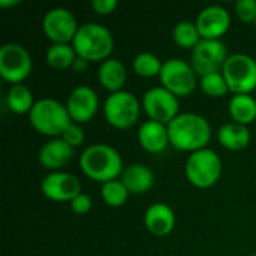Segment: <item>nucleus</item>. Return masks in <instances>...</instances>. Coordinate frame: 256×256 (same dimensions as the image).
<instances>
[{"instance_id":"obj_1","label":"nucleus","mask_w":256,"mask_h":256,"mask_svg":"<svg viewBox=\"0 0 256 256\" xmlns=\"http://www.w3.org/2000/svg\"><path fill=\"white\" fill-rule=\"evenodd\" d=\"M170 144L182 152H198L207 148L212 140L208 120L195 112H182L168 124Z\"/></svg>"},{"instance_id":"obj_2","label":"nucleus","mask_w":256,"mask_h":256,"mask_svg":"<svg viewBox=\"0 0 256 256\" xmlns=\"http://www.w3.org/2000/svg\"><path fill=\"white\" fill-rule=\"evenodd\" d=\"M80 168L88 178L102 184L117 180L124 170L120 153L108 144L88 146L80 156Z\"/></svg>"},{"instance_id":"obj_3","label":"nucleus","mask_w":256,"mask_h":256,"mask_svg":"<svg viewBox=\"0 0 256 256\" xmlns=\"http://www.w3.org/2000/svg\"><path fill=\"white\" fill-rule=\"evenodd\" d=\"M72 46L78 57H82L87 62H105L110 58V54L114 48V38L111 32L96 22H86L80 26Z\"/></svg>"},{"instance_id":"obj_4","label":"nucleus","mask_w":256,"mask_h":256,"mask_svg":"<svg viewBox=\"0 0 256 256\" xmlns=\"http://www.w3.org/2000/svg\"><path fill=\"white\" fill-rule=\"evenodd\" d=\"M28 120L36 132L52 138H60L72 123L66 105L51 98L36 100L28 112Z\"/></svg>"},{"instance_id":"obj_5","label":"nucleus","mask_w":256,"mask_h":256,"mask_svg":"<svg viewBox=\"0 0 256 256\" xmlns=\"http://www.w3.org/2000/svg\"><path fill=\"white\" fill-rule=\"evenodd\" d=\"M184 171L188 180L194 186L207 189L218 183L222 174V162L214 150L202 148L190 153L186 160Z\"/></svg>"},{"instance_id":"obj_6","label":"nucleus","mask_w":256,"mask_h":256,"mask_svg":"<svg viewBox=\"0 0 256 256\" xmlns=\"http://www.w3.org/2000/svg\"><path fill=\"white\" fill-rule=\"evenodd\" d=\"M222 74L234 94H250L256 88V60L249 54H231Z\"/></svg>"},{"instance_id":"obj_7","label":"nucleus","mask_w":256,"mask_h":256,"mask_svg":"<svg viewBox=\"0 0 256 256\" xmlns=\"http://www.w3.org/2000/svg\"><path fill=\"white\" fill-rule=\"evenodd\" d=\"M141 112V105L134 93L120 90L111 93L104 104V116L105 120L117 129H129L132 128Z\"/></svg>"},{"instance_id":"obj_8","label":"nucleus","mask_w":256,"mask_h":256,"mask_svg":"<svg viewBox=\"0 0 256 256\" xmlns=\"http://www.w3.org/2000/svg\"><path fill=\"white\" fill-rule=\"evenodd\" d=\"M159 78L162 87L170 90L177 98L189 96L196 87V74L192 64L177 57L164 62Z\"/></svg>"},{"instance_id":"obj_9","label":"nucleus","mask_w":256,"mask_h":256,"mask_svg":"<svg viewBox=\"0 0 256 256\" xmlns=\"http://www.w3.org/2000/svg\"><path fill=\"white\" fill-rule=\"evenodd\" d=\"M30 52L20 44H4L0 48V75L4 81L21 84L32 72Z\"/></svg>"},{"instance_id":"obj_10","label":"nucleus","mask_w":256,"mask_h":256,"mask_svg":"<svg viewBox=\"0 0 256 256\" xmlns=\"http://www.w3.org/2000/svg\"><path fill=\"white\" fill-rule=\"evenodd\" d=\"M228 48L220 39H202L192 50V68L196 75L222 72L228 60Z\"/></svg>"},{"instance_id":"obj_11","label":"nucleus","mask_w":256,"mask_h":256,"mask_svg":"<svg viewBox=\"0 0 256 256\" xmlns=\"http://www.w3.org/2000/svg\"><path fill=\"white\" fill-rule=\"evenodd\" d=\"M142 108L150 120L170 124L178 116V98L165 87H153L142 98Z\"/></svg>"},{"instance_id":"obj_12","label":"nucleus","mask_w":256,"mask_h":256,"mask_svg":"<svg viewBox=\"0 0 256 256\" xmlns=\"http://www.w3.org/2000/svg\"><path fill=\"white\" fill-rule=\"evenodd\" d=\"M42 28L45 36L52 44H69L74 40L80 26L75 15L66 8L50 9L42 20Z\"/></svg>"},{"instance_id":"obj_13","label":"nucleus","mask_w":256,"mask_h":256,"mask_svg":"<svg viewBox=\"0 0 256 256\" xmlns=\"http://www.w3.org/2000/svg\"><path fill=\"white\" fill-rule=\"evenodd\" d=\"M40 190L44 196L51 201L70 202L75 196L81 194V183L74 174L63 171H51L42 178Z\"/></svg>"},{"instance_id":"obj_14","label":"nucleus","mask_w":256,"mask_h":256,"mask_svg":"<svg viewBox=\"0 0 256 256\" xmlns=\"http://www.w3.org/2000/svg\"><path fill=\"white\" fill-rule=\"evenodd\" d=\"M66 108L74 123H88L99 108L98 93L90 86H78L70 92Z\"/></svg>"},{"instance_id":"obj_15","label":"nucleus","mask_w":256,"mask_h":256,"mask_svg":"<svg viewBox=\"0 0 256 256\" xmlns=\"http://www.w3.org/2000/svg\"><path fill=\"white\" fill-rule=\"evenodd\" d=\"M195 22L202 39H220L231 26V15L224 6L212 4L198 14Z\"/></svg>"},{"instance_id":"obj_16","label":"nucleus","mask_w":256,"mask_h":256,"mask_svg":"<svg viewBox=\"0 0 256 256\" xmlns=\"http://www.w3.org/2000/svg\"><path fill=\"white\" fill-rule=\"evenodd\" d=\"M146 228L156 237H165L172 232L176 226V214L164 202L152 204L144 214Z\"/></svg>"},{"instance_id":"obj_17","label":"nucleus","mask_w":256,"mask_h":256,"mask_svg":"<svg viewBox=\"0 0 256 256\" xmlns=\"http://www.w3.org/2000/svg\"><path fill=\"white\" fill-rule=\"evenodd\" d=\"M74 148L62 138H52L45 142L39 150V162L44 168L57 171L70 162Z\"/></svg>"},{"instance_id":"obj_18","label":"nucleus","mask_w":256,"mask_h":256,"mask_svg":"<svg viewBox=\"0 0 256 256\" xmlns=\"http://www.w3.org/2000/svg\"><path fill=\"white\" fill-rule=\"evenodd\" d=\"M138 142L148 153H162L170 144L168 126L154 120H147L140 126Z\"/></svg>"},{"instance_id":"obj_19","label":"nucleus","mask_w":256,"mask_h":256,"mask_svg":"<svg viewBox=\"0 0 256 256\" xmlns=\"http://www.w3.org/2000/svg\"><path fill=\"white\" fill-rule=\"evenodd\" d=\"M120 180L126 186L129 194L141 195L153 188L154 172L144 164H132L123 170Z\"/></svg>"},{"instance_id":"obj_20","label":"nucleus","mask_w":256,"mask_h":256,"mask_svg":"<svg viewBox=\"0 0 256 256\" xmlns=\"http://www.w3.org/2000/svg\"><path fill=\"white\" fill-rule=\"evenodd\" d=\"M98 78L102 87L111 93L120 92L126 82V68L118 58H106L100 63L98 70Z\"/></svg>"},{"instance_id":"obj_21","label":"nucleus","mask_w":256,"mask_h":256,"mask_svg":"<svg viewBox=\"0 0 256 256\" xmlns=\"http://www.w3.org/2000/svg\"><path fill=\"white\" fill-rule=\"evenodd\" d=\"M250 132L248 129V126L236 123V122H230L225 123L224 126H220V129L218 130V140L219 142L232 152L237 150H243L250 144Z\"/></svg>"},{"instance_id":"obj_22","label":"nucleus","mask_w":256,"mask_h":256,"mask_svg":"<svg viewBox=\"0 0 256 256\" xmlns=\"http://www.w3.org/2000/svg\"><path fill=\"white\" fill-rule=\"evenodd\" d=\"M230 114L236 123L250 124L256 120V99L252 94H234L230 100Z\"/></svg>"},{"instance_id":"obj_23","label":"nucleus","mask_w":256,"mask_h":256,"mask_svg":"<svg viewBox=\"0 0 256 256\" xmlns=\"http://www.w3.org/2000/svg\"><path fill=\"white\" fill-rule=\"evenodd\" d=\"M6 104H8V108L15 114H28L36 102L27 86L14 84L8 90Z\"/></svg>"},{"instance_id":"obj_24","label":"nucleus","mask_w":256,"mask_h":256,"mask_svg":"<svg viewBox=\"0 0 256 256\" xmlns=\"http://www.w3.org/2000/svg\"><path fill=\"white\" fill-rule=\"evenodd\" d=\"M76 57L78 56L70 44H51L45 54L46 63L57 70L72 68Z\"/></svg>"},{"instance_id":"obj_25","label":"nucleus","mask_w":256,"mask_h":256,"mask_svg":"<svg viewBox=\"0 0 256 256\" xmlns=\"http://www.w3.org/2000/svg\"><path fill=\"white\" fill-rule=\"evenodd\" d=\"M172 38H174V42L180 48H184V50H194L202 40L200 30L196 27V22L189 21V20L180 21L174 26Z\"/></svg>"},{"instance_id":"obj_26","label":"nucleus","mask_w":256,"mask_h":256,"mask_svg":"<svg viewBox=\"0 0 256 256\" xmlns=\"http://www.w3.org/2000/svg\"><path fill=\"white\" fill-rule=\"evenodd\" d=\"M162 66L164 63L153 52H140L134 58V70L142 78H153L156 75H160Z\"/></svg>"},{"instance_id":"obj_27","label":"nucleus","mask_w":256,"mask_h":256,"mask_svg":"<svg viewBox=\"0 0 256 256\" xmlns=\"http://www.w3.org/2000/svg\"><path fill=\"white\" fill-rule=\"evenodd\" d=\"M129 195L130 194L126 189V186L122 183V180H112V182L104 183L100 189V196L104 202L108 207H114V208L122 207L128 201Z\"/></svg>"},{"instance_id":"obj_28","label":"nucleus","mask_w":256,"mask_h":256,"mask_svg":"<svg viewBox=\"0 0 256 256\" xmlns=\"http://www.w3.org/2000/svg\"><path fill=\"white\" fill-rule=\"evenodd\" d=\"M200 87L210 98H222V96H225L230 92L226 80H225L222 72L208 74V75L201 76Z\"/></svg>"},{"instance_id":"obj_29","label":"nucleus","mask_w":256,"mask_h":256,"mask_svg":"<svg viewBox=\"0 0 256 256\" xmlns=\"http://www.w3.org/2000/svg\"><path fill=\"white\" fill-rule=\"evenodd\" d=\"M236 14L243 22H255L256 20V0H237Z\"/></svg>"},{"instance_id":"obj_30","label":"nucleus","mask_w":256,"mask_h":256,"mask_svg":"<svg viewBox=\"0 0 256 256\" xmlns=\"http://www.w3.org/2000/svg\"><path fill=\"white\" fill-rule=\"evenodd\" d=\"M60 138H62L63 141H66L72 148H75V147H78V146H81V144L84 142L86 134H84V129L81 128V124L72 122V123L66 128V130L63 132V135H62Z\"/></svg>"},{"instance_id":"obj_31","label":"nucleus","mask_w":256,"mask_h":256,"mask_svg":"<svg viewBox=\"0 0 256 256\" xmlns=\"http://www.w3.org/2000/svg\"><path fill=\"white\" fill-rule=\"evenodd\" d=\"M92 206H93L92 198L82 192L70 201V210L75 214H87L92 210Z\"/></svg>"},{"instance_id":"obj_32","label":"nucleus","mask_w":256,"mask_h":256,"mask_svg":"<svg viewBox=\"0 0 256 256\" xmlns=\"http://www.w3.org/2000/svg\"><path fill=\"white\" fill-rule=\"evenodd\" d=\"M92 8L99 15H108L117 8V0H92Z\"/></svg>"},{"instance_id":"obj_33","label":"nucleus","mask_w":256,"mask_h":256,"mask_svg":"<svg viewBox=\"0 0 256 256\" xmlns=\"http://www.w3.org/2000/svg\"><path fill=\"white\" fill-rule=\"evenodd\" d=\"M88 63H90V62L84 60L82 57H76L75 62H74V64H72V69H74V72H76V74H82V72L88 68Z\"/></svg>"},{"instance_id":"obj_34","label":"nucleus","mask_w":256,"mask_h":256,"mask_svg":"<svg viewBox=\"0 0 256 256\" xmlns=\"http://www.w3.org/2000/svg\"><path fill=\"white\" fill-rule=\"evenodd\" d=\"M20 3H21L20 0H0L2 8H9V6H15V4H20Z\"/></svg>"},{"instance_id":"obj_35","label":"nucleus","mask_w":256,"mask_h":256,"mask_svg":"<svg viewBox=\"0 0 256 256\" xmlns=\"http://www.w3.org/2000/svg\"><path fill=\"white\" fill-rule=\"evenodd\" d=\"M255 26H256V20H255Z\"/></svg>"},{"instance_id":"obj_36","label":"nucleus","mask_w":256,"mask_h":256,"mask_svg":"<svg viewBox=\"0 0 256 256\" xmlns=\"http://www.w3.org/2000/svg\"><path fill=\"white\" fill-rule=\"evenodd\" d=\"M252 256H256V254H255V255H252Z\"/></svg>"}]
</instances>
